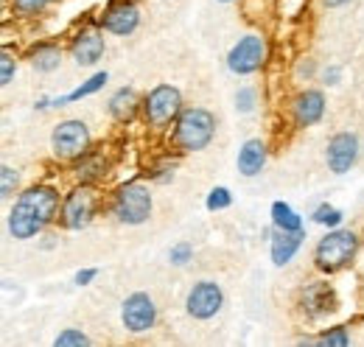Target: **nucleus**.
<instances>
[{
  "label": "nucleus",
  "instance_id": "obj_20",
  "mask_svg": "<svg viewBox=\"0 0 364 347\" xmlns=\"http://www.w3.org/2000/svg\"><path fill=\"white\" fill-rule=\"evenodd\" d=\"M34 68L40 70V73H50V70H56L59 68V62H62V53H59V48H53V45H43V48H37L34 50Z\"/></svg>",
  "mask_w": 364,
  "mask_h": 347
},
{
  "label": "nucleus",
  "instance_id": "obj_29",
  "mask_svg": "<svg viewBox=\"0 0 364 347\" xmlns=\"http://www.w3.org/2000/svg\"><path fill=\"white\" fill-rule=\"evenodd\" d=\"M0 65H3V73H0V85H11V79H14V62H11V53H9V50H3V59H0Z\"/></svg>",
  "mask_w": 364,
  "mask_h": 347
},
{
  "label": "nucleus",
  "instance_id": "obj_2",
  "mask_svg": "<svg viewBox=\"0 0 364 347\" xmlns=\"http://www.w3.org/2000/svg\"><path fill=\"white\" fill-rule=\"evenodd\" d=\"M213 132H216V118L208 110L193 107V110H185L180 115L174 140L182 151H202L213 140Z\"/></svg>",
  "mask_w": 364,
  "mask_h": 347
},
{
  "label": "nucleus",
  "instance_id": "obj_6",
  "mask_svg": "<svg viewBox=\"0 0 364 347\" xmlns=\"http://www.w3.org/2000/svg\"><path fill=\"white\" fill-rule=\"evenodd\" d=\"M264 59H267V43L258 34H247L232 45L228 56V68L238 76H247V73H255L264 65Z\"/></svg>",
  "mask_w": 364,
  "mask_h": 347
},
{
  "label": "nucleus",
  "instance_id": "obj_15",
  "mask_svg": "<svg viewBox=\"0 0 364 347\" xmlns=\"http://www.w3.org/2000/svg\"><path fill=\"white\" fill-rule=\"evenodd\" d=\"M303 230H280L272 238V263L274 266H286L289 260L297 255L300 244H303Z\"/></svg>",
  "mask_w": 364,
  "mask_h": 347
},
{
  "label": "nucleus",
  "instance_id": "obj_26",
  "mask_svg": "<svg viewBox=\"0 0 364 347\" xmlns=\"http://www.w3.org/2000/svg\"><path fill=\"white\" fill-rule=\"evenodd\" d=\"M252 107H255V90L241 87L238 95H235V110L238 112H252Z\"/></svg>",
  "mask_w": 364,
  "mask_h": 347
},
{
  "label": "nucleus",
  "instance_id": "obj_9",
  "mask_svg": "<svg viewBox=\"0 0 364 347\" xmlns=\"http://www.w3.org/2000/svg\"><path fill=\"white\" fill-rule=\"evenodd\" d=\"M222 289H219V283H213V280H199L191 292H188V314L193 316V319H210V316H216L219 314V308H222Z\"/></svg>",
  "mask_w": 364,
  "mask_h": 347
},
{
  "label": "nucleus",
  "instance_id": "obj_8",
  "mask_svg": "<svg viewBox=\"0 0 364 347\" xmlns=\"http://www.w3.org/2000/svg\"><path fill=\"white\" fill-rule=\"evenodd\" d=\"M121 319H124V328L129 333H146L154 319H157V308H154V300L146 294V292H135L124 300V308H121Z\"/></svg>",
  "mask_w": 364,
  "mask_h": 347
},
{
  "label": "nucleus",
  "instance_id": "obj_12",
  "mask_svg": "<svg viewBox=\"0 0 364 347\" xmlns=\"http://www.w3.org/2000/svg\"><path fill=\"white\" fill-rule=\"evenodd\" d=\"M137 23H140V14H137V9L132 6V3H115V6H109L107 14L101 17L104 31L118 34V37L132 34V31L137 28Z\"/></svg>",
  "mask_w": 364,
  "mask_h": 347
},
{
  "label": "nucleus",
  "instance_id": "obj_11",
  "mask_svg": "<svg viewBox=\"0 0 364 347\" xmlns=\"http://www.w3.org/2000/svg\"><path fill=\"white\" fill-rule=\"evenodd\" d=\"M359 157V140L350 132H339L328 143V169L333 174H348Z\"/></svg>",
  "mask_w": 364,
  "mask_h": 347
},
{
  "label": "nucleus",
  "instance_id": "obj_5",
  "mask_svg": "<svg viewBox=\"0 0 364 347\" xmlns=\"http://www.w3.org/2000/svg\"><path fill=\"white\" fill-rule=\"evenodd\" d=\"M115 216L121 218L124 224H143L146 218L151 216V193L143 185H124L118 191L115 199Z\"/></svg>",
  "mask_w": 364,
  "mask_h": 347
},
{
  "label": "nucleus",
  "instance_id": "obj_7",
  "mask_svg": "<svg viewBox=\"0 0 364 347\" xmlns=\"http://www.w3.org/2000/svg\"><path fill=\"white\" fill-rule=\"evenodd\" d=\"M180 90L171 85H160L154 87L149 95H146V104H143V110H146V121L151 124V127H166L177 112H180Z\"/></svg>",
  "mask_w": 364,
  "mask_h": 347
},
{
  "label": "nucleus",
  "instance_id": "obj_10",
  "mask_svg": "<svg viewBox=\"0 0 364 347\" xmlns=\"http://www.w3.org/2000/svg\"><path fill=\"white\" fill-rule=\"evenodd\" d=\"M92 213H95V191L90 185H82L68 196L62 208V221L70 230H82L92 221Z\"/></svg>",
  "mask_w": 364,
  "mask_h": 347
},
{
  "label": "nucleus",
  "instance_id": "obj_23",
  "mask_svg": "<svg viewBox=\"0 0 364 347\" xmlns=\"http://www.w3.org/2000/svg\"><path fill=\"white\" fill-rule=\"evenodd\" d=\"M90 339L82 333V331H76V328H68V331H62L56 339H53V345L56 347H68V345H87Z\"/></svg>",
  "mask_w": 364,
  "mask_h": 347
},
{
  "label": "nucleus",
  "instance_id": "obj_4",
  "mask_svg": "<svg viewBox=\"0 0 364 347\" xmlns=\"http://www.w3.org/2000/svg\"><path fill=\"white\" fill-rule=\"evenodd\" d=\"M50 146H53V154L62 160L82 157L90 146V132L82 121H62L50 134Z\"/></svg>",
  "mask_w": 364,
  "mask_h": 347
},
{
  "label": "nucleus",
  "instance_id": "obj_14",
  "mask_svg": "<svg viewBox=\"0 0 364 347\" xmlns=\"http://www.w3.org/2000/svg\"><path fill=\"white\" fill-rule=\"evenodd\" d=\"M70 53H73V59L79 62V65H85V68H90L95 65L101 56H104V37L98 34V31H82L76 40H73V48H70Z\"/></svg>",
  "mask_w": 364,
  "mask_h": 347
},
{
  "label": "nucleus",
  "instance_id": "obj_25",
  "mask_svg": "<svg viewBox=\"0 0 364 347\" xmlns=\"http://www.w3.org/2000/svg\"><path fill=\"white\" fill-rule=\"evenodd\" d=\"M317 345H350V336H348V331L345 328H333V331H328V333H322L317 339Z\"/></svg>",
  "mask_w": 364,
  "mask_h": 347
},
{
  "label": "nucleus",
  "instance_id": "obj_18",
  "mask_svg": "<svg viewBox=\"0 0 364 347\" xmlns=\"http://www.w3.org/2000/svg\"><path fill=\"white\" fill-rule=\"evenodd\" d=\"M107 82V73H95L92 79H87L85 85H79L73 92H68V95H62V98H56V101H50L53 107H65V104H73V101H79V98H85V95H92L95 90H101Z\"/></svg>",
  "mask_w": 364,
  "mask_h": 347
},
{
  "label": "nucleus",
  "instance_id": "obj_1",
  "mask_svg": "<svg viewBox=\"0 0 364 347\" xmlns=\"http://www.w3.org/2000/svg\"><path fill=\"white\" fill-rule=\"evenodd\" d=\"M59 208V193L48 185H37V188H28L26 193H20V199L14 202L11 213H9V230L14 238L26 241V238H34L48 221L53 218Z\"/></svg>",
  "mask_w": 364,
  "mask_h": 347
},
{
  "label": "nucleus",
  "instance_id": "obj_13",
  "mask_svg": "<svg viewBox=\"0 0 364 347\" xmlns=\"http://www.w3.org/2000/svg\"><path fill=\"white\" fill-rule=\"evenodd\" d=\"M325 112V95L319 90H306L294 101V118L300 127H314Z\"/></svg>",
  "mask_w": 364,
  "mask_h": 347
},
{
  "label": "nucleus",
  "instance_id": "obj_21",
  "mask_svg": "<svg viewBox=\"0 0 364 347\" xmlns=\"http://www.w3.org/2000/svg\"><path fill=\"white\" fill-rule=\"evenodd\" d=\"M311 218H314L317 224H325V227H336V224L345 218V213L336 210V208H331V205H319L317 210L311 213Z\"/></svg>",
  "mask_w": 364,
  "mask_h": 347
},
{
  "label": "nucleus",
  "instance_id": "obj_31",
  "mask_svg": "<svg viewBox=\"0 0 364 347\" xmlns=\"http://www.w3.org/2000/svg\"><path fill=\"white\" fill-rule=\"evenodd\" d=\"M339 73H342L339 68H328L325 70V85H339Z\"/></svg>",
  "mask_w": 364,
  "mask_h": 347
},
{
  "label": "nucleus",
  "instance_id": "obj_28",
  "mask_svg": "<svg viewBox=\"0 0 364 347\" xmlns=\"http://www.w3.org/2000/svg\"><path fill=\"white\" fill-rule=\"evenodd\" d=\"M46 3L48 0H14V9L23 11V14H37V11L46 9Z\"/></svg>",
  "mask_w": 364,
  "mask_h": 347
},
{
  "label": "nucleus",
  "instance_id": "obj_30",
  "mask_svg": "<svg viewBox=\"0 0 364 347\" xmlns=\"http://www.w3.org/2000/svg\"><path fill=\"white\" fill-rule=\"evenodd\" d=\"M92 277H98V269H82V272L76 274V283H79V286H87Z\"/></svg>",
  "mask_w": 364,
  "mask_h": 347
},
{
  "label": "nucleus",
  "instance_id": "obj_33",
  "mask_svg": "<svg viewBox=\"0 0 364 347\" xmlns=\"http://www.w3.org/2000/svg\"><path fill=\"white\" fill-rule=\"evenodd\" d=\"M222 3H230V0H222Z\"/></svg>",
  "mask_w": 364,
  "mask_h": 347
},
{
  "label": "nucleus",
  "instance_id": "obj_16",
  "mask_svg": "<svg viewBox=\"0 0 364 347\" xmlns=\"http://www.w3.org/2000/svg\"><path fill=\"white\" fill-rule=\"evenodd\" d=\"M264 163H267V146L261 140H247L244 149L238 151V171L244 176H255L261 174Z\"/></svg>",
  "mask_w": 364,
  "mask_h": 347
},
{
  "label": "nucleus",
  "instance_id": "obj_17",
  "mask_svg": "<svg viewBox=\"0 0 364 347\" xmlns=\"http://www.w3.org/2000/svg\"><path fill=\"white\" fill-rule=\"evenodd\" d=\"M135 90L132 87H121L112 98H109V112H112V118H118V121H129L132 118V112H135Z\"/></svg>",
  "mask_w": 364,
  "mask_h": 347
},
{
  "label": "nucleus",
  "instance_id": "obj_24",
  "mask_svg": "<svg viewBox=\"0 0 364 347\" xmlns=\"http://www.w3.org/2000/svg\"><path fill=\"white\" fill-rule=\"evenodd\" d=\"M0 179H3V182H0V196L9 199V196L14 193V188H17V171H14L11 166H3V169H0Z\"/></svg>",
  "mask_w": 364,
  "mask_h": 347
},
{
  "label": "nucleus",
  "instance_id": "obj_3",
  "mask_svg": "<svg viewBox=\"0 0 364 347\" xmlns=\"http://www.w3.org/2000/svg\"><path fill=\"white\" fill-rule=\"evenodd\" d=\"M356 247H359L356 233H350V230H333V233H328V235L317 244L314 260H317L319 269H325V272H336V269H342L348 260L353 258Z\"/></svg>",
  "mask_w": 364,
  "mask_h": 347
},
{
  "label": "nucleus",
  "instance_id": "obj_19",
  "mask_svg": "<svg viewBox=\"0 0 364 347\" xmlns=\"http://www.w3.org/2000/svg\"><path fill=\"white\" fill-rule=\"evenodd\" d=\"M272 221L277 230H303V218L297 216L286 202H274L272 205Z\"/></svg>",
  "mask_w": 364,
  "mask_h": 347
},
{
  "label": "nucleus",
  "instance_id": "obj_22",
  "mask_svg": "<svg viewBox=\"0 0 364 347\" xmlns=\"http://www.w3.org/2000/svg\"><path fill=\"white\" fill-rule=\"evenodd\" d=\"M230 202H232V196H230L228 188H213L210 193H208V210H225L230 208Z\"/></svg>",
  "mask_w": 364,
  "mask_h": 347
},
{
  "label": "nucleus",
  "instance_id": "obj_32",
  "mask_svg": "<svg viewBox=\"0 0 364 347\" xmlns=\"http://www.w3.org/2000/svg\"><path fill=\"white\" fill-rule=\"evenodd\" d=\"M345 3H350V0H325V6H331V9H339V6H345Z\"/></svg>",
  "mask_w": 364,
  "mask_h": 347
},
{
  "label": "nucleus",
  "instance_id": "obj_27",
  "mask_svg": "<svg viewBox=\"0 0 364 347\" xmlns=\"http://www.w3.org/2000/svg\"><path fill=\"white\" fill-rule=\"evenodd\" d=\"M193 255V250H191V244H177V247H171V252H168V258L174 266H185L188 260Z\"/></svg>",
  "mask_w": 364,
  "mask_h": 347
}]
</instances>
